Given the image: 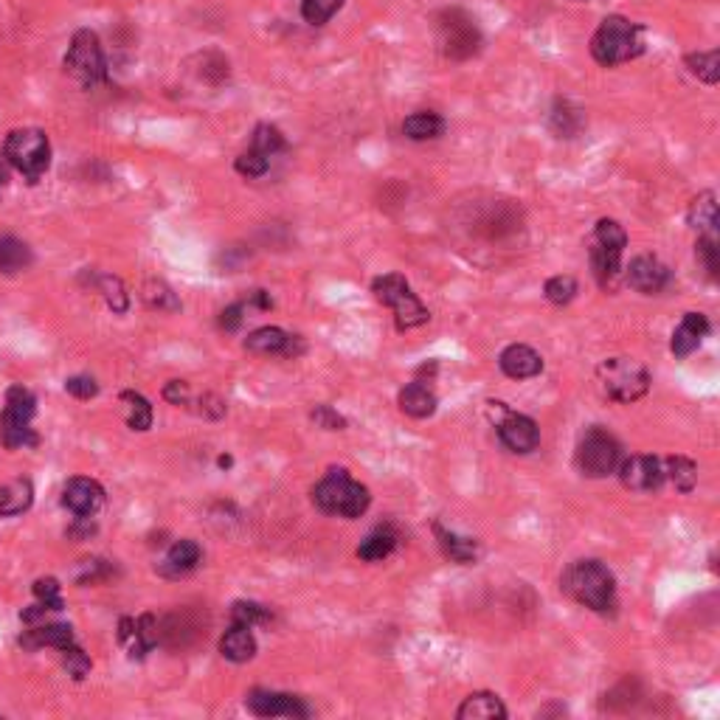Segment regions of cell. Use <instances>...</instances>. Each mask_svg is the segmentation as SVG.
Wrapping results in <instances>:
<instances>
[{
    "instance_id": "6da1fadb",
    "label": "cell",
    "mask_w": 720,
    "mask_h": 720,
    "mask_svg": "<svg viewBox=\"0 0 720 720\" xmlns=\"http://www.w3.org/2000/svg\"><path fill=\"white\" fill-rule=\"evenodd\" d=\"M642 51H645V29L622 15L605 17L591 37V57L605 68L636 60Z\"/></svg>"
},
{
    "instance_id": "7a4b0ae2",
    "label": "cell",
    "mask_w": 720,
    "mask_h": 720,
    "mask_svg": "<svg viewBox=\"0 0 720 720\" xmlns=\"http://www.w3.org/2000/svg\"><path fill=\"white\" fill-rule=\"evenodd\" d=\"M563 591L597 614H611L616 608V580L600 560H577L563 577Z\"/></svg>"
},
{
    "instance_id": "3957f363",
    "label": "cell",
    "mask_w": 720,
    "mask_h": 720,
    "mask_svg": "<svg viewBox=\"0 0 720 720\" xmlns=\"http://www.w3.org/2000/svg\"><path fill=\"white\" fill-rule=\"evenodd\" d=\"M315 507L327 515H338V518H360L369 510L372 495L369 490L355 481L346 470H330L324 479L313 487Z\"/></svg>"
},
{
    "instance_id": "277c9868",
    "label": "cell",
    "mask_w": 720,
    "mask_h": 720,
    "mask_svg": "<svg viewBox=\"0 0 720 720\" xmlns=\"http://www.w3.org/2000/svg\"><path fill=\"white\" fill-rule=\"evenodd\" d=\"M602 391L616 403H636L650 389V372L633 358H608L597 366Z\"/></svg>"
},
{
    "instance_id": "5b68a950",
    "label": "cell",
    "mask_w": 720,
    "mask_h": 720,
    "mask_svg": "<svg viewBox=\"0 0 720 720\" xmlns=\"http://www.w3.org/2000/svg\"><path fill=\"white\" fill-rule=\"evenodd\" d=\"M372 293H375V299L380 304H386V307L394 310V321H397L400 330L422 327L431 318V313L425 310V304L414 296L411 285L405 282V276H400V273L377 276L375 282H372Z\"/></svg>"
},
{
    "instance_id": "8992f818",
    "label": "cell",
    "mask_w": 720,
    "mask_h": 720,
    "mask_svg": "<svg viewBox=\"0 0 720 720\" xmlns=\"http://www.w3.org/2000/svg\"><path fill=\"white\" fill-rule=\"evenodd\" d=\"M65 71L74 76L82 88H99L107 82V62L99 37L90 29H79L65 54Z\"/></svg>"
},
{
    "instance_id": "52a82bcc",
    "label": "cell",
    "mask_w": 720,
    "mask_h": 720,
    "mask_svg": "<svg viewBox=\"0 0 720 720\" xmlns=\"http://www.w3.org/2000/svg\"><path fill=\"white\" fill-rule=\"evenodd\" d=\"M436 34L448 60H470L481 51V31L465 9H445L436 17Z\"/></svg>"
},
{
    "instance_id": "ba28073f",
    "label": "cell",
    "mask_w": 720,
    "mask_h": 720,
    "mask_svg": "<svg viewBox=\"0 0 720 720\" xmlns=\"http://www.w3.org/2000/svg\"><path fill=\"white\" fill-rule=\"evenodd\" d=\"M3 158L31 183L43 178L51 166V144L43 130H15L3 144Z\"/></svg>"
},
{
    "instance_id": "9c48e42d",
    "label": "cell",
    "mask_w": 720,
    "mask_h": 720,
    "mask_svg": "<svg viewBox=\"0 0 720 720\" xmlns=\"http://www.w3.org/2000/svg\"><path fill=\"white\" fill-rule=\"evenodd\" d=\"M622 462V445L605 428H588L577 445V467L588 479H605Z\"/></svg>"
},
{
    "instance_id": "30bf717a",
    "label": "cell",
    "mask_w": 720,
    "mask_h": 720,
    "mask_svg": "<svg viewBox=\"0 0 720 720\" xmlns=\"http://www.w3.org/2000/svg\"><path fill=\"white\" fill-rule=\"evenodd\" d=\"M495 408L501 411L495 428H498V439L504 442V448H510L512 453H532V450L538 448V422L532 420V417H526V414L510 411L504 403H495Z\"/></svg>"
},
{
    "instance_id": "8fae6325",
    "label": "cell",
    "mask_w": 720,
    "mask_h": 720,
    "mask_svg": "<svg viewBox=\"0 0 720 720\" xmlns=\"http://www.w3.org/2000/svg\"><path fill=\"white\" fill-rule=\"evenodd\" d=\"M245 706L256 718H310V706L287 692L254 690L245 698Z\"/></svg>"
},
{
    "instance_id": "7c38bea8",
    "label": "cell",
    "mask_w": 720,
    "mask_h": 720,
    "mask_svg": "<svg viewBox=\"0 0 720 720\" xmlns=\"http://www.w3.org/2000/svg\"><path fill=\"white\" fill-rule=\"evenodd\" d=\"M622 484L633 493H653L664 484V465L656 456H630L616 467Z\"/></svg>"
},
{
    "instance_id": "4fadbf2b",
    "label": "cell",
    "mask_w": 720,
    "mask_h": 720,
    "mask_svg": "<svg viewBox=\"0 0 720 720\" xmlns=\"http://www.w3.org/2000/svg\"><path fill=\"white\" fill-rule=\"evenodd\" d=\"M625 279H628V285L633 290H639L645 296H653V293H661L664 287L670 285V270L656 256H636L630 262Z\"/></svg>"
},
{
    "instance_id": "5bb4252c",
    "label": "cell",
    "mask_w": 720,
    "mask_h": 720,
    "mask_svg": "<svg viewBox=\"0 0 720 720\" xmlns=\"http://www.w3.org/2000/svg\"><path fill=\"white\" fill-rule=\"evenodd\" d=\"M62 504L74 515H79V518H90V515H96V512L102 510L105 490L90 479H71L68 487H65V493H62Z\"/></svg>"
},
{
    "instance_id": "9a60e30c",
    "label": "cell",
    "mask_w": 720,
    "mask_h": 720,
    "mask_svg": "<svg viewBox=\"0 0 720 720\" xmlns=\"http://www.w3.org/2000/svg\"><path fill=\"white\" fill-rule=\"evenodd\" d=\"M498 366L512 380H529V377H538L543 372V358L532 346L512 344L498 355Z\"/></svg>"
},
{
    "instance_id": "2e32d148",
    "label": "cell",
    "mask_w": 720,
    "mask_h": 720,
    "mask_svg": "<svg viewBox=\"0 0 720 720\" xmlns=\"http://www.w3.org/2000/svg\"><path fill=\"white\" fill-rule=\"evenodd\" d=\"M706 335H709V321H706V315L687 313L684 315V321L675 327L670 349H673L675 358H687V355H692V352L701 346V341H704Z\"/></svg>"
},
{
    "instance_id": "e0dca14e",
    "label": "cell",
    "mask_w": 720,
    "mask_h": 720,
    "mask_svg": "<svg viewBox=\"0 0 720 720\" xmlns=\"http://www.w3.org/2000/svg\"><path fill=\"white\" fill-rule=\"evenodd\" d=\"M293 344L296 338L279 327H262L245 338V349H251L256 355H293Z\"/></svg>"
},
{
    "instance_id": "ac0fdd59",
    "label": "cell",
    "mask_w": 720,
    "mask_h": 720,
    "mask_svg": "<svg viewBox=\"0 0 720 720\" xmlns=\"http://www.w3.org/2000/svg\"><path fill=\"white\" fill-rule=\"evenodd\" d=\"M459 720H504L507 718V706L501 704V698L495 692H473L465 698V704L456 712Z\"/></svg>"
},
{
    "instance_id": "d6986e66",
    "label": "cell",
    "mask_w": 720,
    "mask_h": 720,
    "mask_svg": "<svg viewBox=\"0 0 720 720\" xmlns=\"http://www.w3.org/2000/svg\"><path fill=\"white\" fill-rule=\"evenodd\" d=\"M220 653L225 659L234 661V664H245L256 656V639L248 625L234 622V628L225 630V636L220 639Z\"/></svg>"
},
{
    "instance_id": "ffe728a7",
    "label": "cell",
    "mask_w": 720,
    "mask_h": 720,
    "mask_svg": "<svg viewBox=\"0 0 720 720\" xmlns=\"http://www.w3.org/2000/svg\"><path fill=\"white\" fill-rule=\"evenodd\" d=\"M400 408L414 420H425L436 411V394L422 380H414L400 391Z\"/></svg>"
},
{
    "instance_id": "44dd1931",
    "label": "cell",
    "mask_w": 720,
    "mask_h": 720,
    "mask_svg": "<svg viewBox=\"0 0 720 720\" xmlns=\"http://www.w3.org/2000/svg\"><path fill=\"white\" fill-rule=\"evenodd\" d=\"M622 254H625V251L605 248L600 242L591 245V268H594V276H597V282H600L602 287H608V290L616 285V279H619V273H622Z\"/></svg>"
},
{
    "instance_id": "7402d4cb",
    "label": "cell",
    "mask_w": 720,
    "mask_h": 720,
    "mask_svg": "<svg viewBox=\"0 0 720 720\" xmlns=\"http://www.w3.org/2000/svg\"><path fill=\"white\" fill-rule=\"evenodd\" d=\"M200 557H203V552H200V546H197L195 540H178V543L166 552L161 571L169 574V577H183V574L197 569Z\"/></svg>"
},
{
    "instance_id": "603a6c76",
    "label": "cell",
    "mask_w": 720,
    "mask_h": 720,
    "mask_svg": "<svg viewBox=\"0 0 720 720\" xmlns=\"http://www.w3.org/2000/svg\"><path fill=\"white\" fill-rule=\"evenodd\" d=\"M34 504V487L29 479L9 481L0 487V515L3 518H15L23 515Z\"/></svg>"
},
{
    "instance_id": "cb8c5ba5",
    "label": "cell",
    "mask_w": 720,
    "mask_h": 720,
    "mask_svg": "<svg viewBox=\"0 0 720 720\" xmlns=\"http://www.w3.org/2000/svg\"><path fill=\"white\" fill-rule=\"evenodd\" d=\"M436 538H439V546H442V552L450 557V560H456V563H462V566H470V563H476L479 560V543L473 538H462V535H456V532H450L445 526H434Z\"/></svg>"
},
{
    "instance_id": "d4e9b609",
    "label": "cell",
    "mask_w": 720,
    "mask_h": 720,
    "mask_svg": "<svg viewBox=\"0 0 720 720\" xmlns=\"http://www.w3.org/2000/svg\"><path fill=\"white\" fill-rule=\"evenodd\" d=\"M20 645L26 647H62L74 645V628L71 625H62V622H45V625H37L34 630H29L23 639H20Z\"/></svg>"
},
{
    "instance_id": "484cf974",
    "label": "cell",
    "mask_w": 720,
    "mask_h": 720,
    "mask_svg": "<svg viewBox=\"0 0 720 720\" xmlns=\"http://www.w3.org/2000/svg\"><path fill=\"white\" fill-rule=\"evenodd\" d=\"M31 262H34V254L26 242L17 237H0V273L17 276V273L29 270Z\"/></svg>"
},
{
    "instance_id": "4316f807",
    "label": "cell",
    "mask_w": 720,
    "mask_h": 720,
    "mask_svg": "<svg viewBox=\"0 0 720 720\" xmlns=\"http://www.w3.org/2000/svg\"><path fill=\"white\" fill-rule=\"evenodd\" d=\"M0 442L9 450L29 448V445H37V434L31 431L29 420H20L15 414L3 411L0 414Z\"/></svg>"
},
{
    "instance_id": "83f0119b",
    "label": "cell",
    "mask_w": 720,
    "mask_h": 720,
    "mask_svg": "<svg viewBox=\"0 0 720 720\" xmlns=\"http://www.w3.org/2000/svg\"><path fill=\"white\" fill-rule=\"evenodd\" d=\"M403 133L411 141H434V138L445 133V119L431 113V110H420V113H411L403 121Z\"/></svg>"
},
{
    "instance_id": "f1b7e54d",
    "label": "cell",
    "mask_w": 720,
    "mask_h": 720,
    "mask_svg": "<svg viewBox=\"0 0 720 720\" xmlns=\"http://www.w3.org/2000/svg\"><path fill=\"white\" fill-rule=\"evenodd\" d=\"M583 110L574 107L566 99H557L552 113H549V124L557 133V138H574V135L583 130Z\"/></svg>"
},
{
    "instance_id": "f546056e",
    "label": "cell",
    "mask_w": 720,
    "mask_h": 720,
    "mask_svg": "<svg viewBox=\"0 0 720 720\" xmlns=\"http://www.w3.org/2000/svg\"><path fill=\"white\" fill-rule=\"evenodd\" d=\"M687 220L701 234H718V203H715V195L704 192V195L695 197L690 203V211H687Z\"/></svg>"
},
{
    "instance_id": "4dcf8cb0",
    "label": "cell",
    "mask_w": 720,
    "mask_h": 720,
    "mask_svg": "<svg viewBox=\"0 0 720 720\" xmlns=\"http://www.w3.org/2000/svg\"><path fill=\"white\" fill-rule=\"evenodd\" d=\"M394 546H397V535L391 532L389 526H380L372 535L363 538V543L358 546V557L366 563H377V560L389 557L394 552Z\"/></svg>"
},
{
    "instance_id": "1f68e13d",
    "label": "cell",
    "mask_w": 720,
    "mask_h": 720,
    "mask_svg": "<svg viewBox=\"0 0 720 720\" xmlns=\"http://www.w3.org/2000/svg\"><path fill=\"white\" fill-rule=\"evenodd\" d=\"M664 465V479H670L675 484V490H681V493H692L695 490V484H698V467L692 459L687 456H670L667 462H661Z\"/></svg>"
},
{
    "instance_id": "d6a6232c",
    "label": "cell",
    "mask_w": 720,
    "mask_h": 720,
    "mask_svg": "<svg viewBox=\"0 0 720 720\" xmlns=\"http://www.w3.org/2000/svg\"><path fill=\"white\" fill-rule=\"evenodd\" d=\"M684 65L690 68L692 76H698L701 82L706 85H718L720 79V51L712 48V51H695V54H687Z\"/></svg>"
},
{
    "instance_id": "836d02e7",
    "label": "cell",
    "mask_w": 720,
    "mask_h": 720,
    "mask_svg": "<svg viewBox=\"0 0 720 720\" xmlns=\"http://www.w3.org/2000/svg\"><path fill=\"white\" fill-rule=\"evenodd\" d=\"M121 403H124V417L127 425L133 431H147L152 425V405L147 397H141L138 391H124L121 394Z\"/></svg>"
},
{
    "instance_id": "e575fe53",
    "label": "cell",
    "mask_w": 720,
    "mask_h": 720,
    "mask_svg": "<svg viewBox=\"0 0 720 720\" xmlns=\"http://www.w3.org/2000/svg\"><path fill=\"white\" fill-rule=\"evenodd\" d=\"M130 642V650H133V656H144L147 650L158 645V622H155V616L152 614H144L138 622H135L133 628V636L127 639Z\"/></svg>"
},
{
    "instance_id": "d590c367",
    "label": "cell",
    "mask_w": 720,
    "mask_h": 720,
    "mask_svg": "<svg viewBox=\"0 0 720 720\" xmlns=\"http://www.w3.org/2000/svg\"><path fill=\"white\" fill-rule=\"evenodd\" d=\"M344 0H301V17L310 26H324L341 12Z\"/></svg>"
},
{
    "instance_id": "8d00e7d4",
    "label": "cell",
    "mask_w": 720,
    "mask_h": 720,
    "mask_svg": "<svg viewBox=\"0 0 720 720\" xmlns=\"http://www.w3.org/2000/svg\"><path fill=\"white\" fill-rule=\"evenodd\" d=\"M543 296L552 301V304H557V307H563V304H569V301L577 296V279L569 276V273H557L552 279H546Z\"/></svg>"
},
{
    "instance_id": "74e56055",
    "label": "cell",
    "mask_w": 720,
    "mask_h": 720,
    "mask_svg": "<svg viewBox=\"0 0 720 720\" xmlns=\"http://www.w3.org/2000/svg\"><path fill=\"white\" fill-rule=\"evenodd\" d=\"M251 150L262 152V155L273 158L276 152L285 150V135L279 133L276 127H270V124H259V127L254 130V141H251Z\"/></svg>"
},
{
    "instance_id": "f35d334b",
    "label": "cell",
    "mask_w": 720,
    "mask_h": 720,
    "mask_svg": "<svg viewBox=\"0 0 720 720\" xmlns=\"http://www.w3.org/2000/svg\"><path fill=\"white\" fill-rule=\"evenodd\" d=\"M96 290L105 296L107 304L113 307V313H127L130 301H127L124 285H121L116 276H96Z\"/></svg>"
},
{
    "instance_id": "ab89813d",
    "label": "cell",
    "mask_w": 720,
    "mask_h": 720,
    "mask_svg": "<svg viewBox=\"0 0 720 720\" xmlns=\"http://www.w3.org/2000/svg\"><path fill=\"white\" fill-rule=\"evenodd\" d=\"M695 254L701 259V265L712 279H718L720 273V248H718V234H701L698 245H695Z\"/></svg>"
},
{
    "instance_id": "60d3db41",
    "label": "cell",
    "mask_w": 720,
    "mask_h": 720,
    "mask_svg": "<svg viewBox=\"0 0 720 720\" xmlns=\"http://www.w3.org/2000/svg\"><path fill=\"white\" fill-rule=\"evenodd\" d=\"M3 411H9V414H15L20 420H29L34 417V411H37V403H34V394L29 389H23V386H15V389L6 391V408Z\"/></svg>"
},
{
    "instance_id": "b9f144b4",
    "label": "cell",
    "mask_w": 720,
    "mask_h": 720,
    "mask_svg": "<svg viewBox=\"0 0 720 720\" xmlns=\"http://www.w3.org/2000/svg\"><path fill=\"white\" fill-rule=\"evenodd\" d=\"M594 242H600L605 248L625 251V248H628V234H625V228L616 223V220H600L597 228H594Z\"/></svg>"
},
{
    "instance_id": "7bdbcfd3",
    "label": "cell",
    "mask_w": 720,
    "mask_h": 720,
    "mask_svg": "<svg viewBox=\"0 0 720 720\" xmlns=\"http://www.w3.org/2000/svg\"><path fill=\"white\" fill-rule=\"evenodd\" d=\"M144 299L150 307H158V310H180V301L175 299V293L164 282H155V279L144 285Z\"/></svg>"
},
{
    "instance_id": "ee69618b",
    "label": "cell",
    "mask_w": 720,
    "mask_h": 720,
    "mask_svg": "<svg viewBox=\"0 0 720 720\" xmlns=\"http://www.w3.org/2000/svg\"><path fill=\"white\" fill-rule=\"evenodd\" d=\"M234 166H237V172L245 175V178H262V175H265V172L270 169V158L268 155H262V152L248 150V152H242Z\"/></svg>"
},
{
    "instance_id": "f6af8a7d",
    "label": "cell",
    "mask_w": 720,
    "mask_h": 720,
    "mask_svg": "<svg viewBox=\"0 0 720 720\" xmlns=\"http://www.w3.org/2000/svg\"><path fill=\"white\" fill-rule=\"evenodd\" d=\"M231 619L234 622H240V625H262V622H268L270 614L268 608H262V605H256V602H234V608H231Z\"/></svg>"
},
{
    "instance_id": "bcb514c9",
    "label": "cell",
    "mask_w": 720,
    "mask_h": 720,
    "mask_svg": "<svg viewBox=\"0 0 720 720\" xmlns=\"http://www.w3.org/2000/svg\"><path fill=\"white\" fill-rule=\"evenodd\" d=\"M34 597L37 602L48 605L51 611H62V594H60V583L54 577H45V580H37L34 583Z\"/></svg>"
},
{
    "instance_id": "7dc6e473",
    "label": "cell",
    "mask_w": 720,
    "mask_h": 720,
    "mask_svg": "<svg viewBox=\"0 0 720 720\" xmlns=\"http://www.w3.org/2000/svg\"><path fill=\"white\" fill-rule=\"evenodd\" d=\"M60 653H62V661H65V667H68V673L74 675L76 681L88 675L90 661H88V656H85V653H82V650L76 647V642H74V645L62 647Z\"/></svg>"
},
{
    "instance_id": "c3c4849f",
    "label": "cell",
    "mask_w": 720,
    "mask_h": 720,
    "mask_svg": "<svg viewBox=\"0 0 720 720\" xmlns=\"http://www.w3.org/2000/svg\"><path fill=\"white\" fill-rule=\"evenodd\" d=\"M313 422L318 428H324V431H341L346 425L344 417H341L338 411H332L330 405H315Z\"/></svg>"
},
{
    "instance_id": "681fc988",
    "label": "cell",
    "mask_w": 720,
    "mask_h": 720,
    "mask_svg": "<svg viewBox=\"0 0 720 720\" xmlns=\"http://www.w3.org/2000/svg\"><path fill=\"white\" fill-rule=\"evenodd\" d=\"M65 391L68 394H74L79 400H90V397H96L99 394V386H96V380L93 377H71V380H65Z\"/></svg>"
},
{
    "instance_id": "f907efd6",
    "label": "cell",
    "mask_w": 720,
    "mask_h": 720,
    "mask_svg": "<svg viewBox=\"0 0 720 720\" xmlns=\"http://www.w3.org/2000/svg\"><path fill=\"white\" fill-rule=\"evenodd\" d=\"M248 310H251V307H248V301H240V304H231V307H225L223 313H220V327L228 332L240 330Z\"/></svg>"
},
{
    "instance_id": "816d5d0a",
    "label": "cell",
    "mask_w": 720,
    "mask_h": 720,
    "mask_svg": "<svg viewBox=\"0 0 720 720\" xmlns=\"http://www.w3.org/2000/svg\"><path fill=\"white\" fill-rule=\"evenodd\" d=\"M164 397L175 405L186 403V400H189V386H186L183 380H169L164 389Z\"/></svg>"
},
{
    "instance_id": "f5cc1de1",
    "label": "cell",
    "mask_w": 720,
    "mask_h": 720,
    "mask_svg": "<svg viewBox=\"0 0 720 720\" xmlns=\"http://www.w3.org/2000/svg\"><path fill=\"white\" fill-rule=\"evenodd\" d=\"M6 183H9V172H6V164L0 161V195H3V189H6Z\"/></svg>"
},
{
    "instance_id": "db71d44e",
    "label": "cell",
    "mask_w": 720,
    "mask_h": 720,
    "mask_svg": "<svg viewBox=\"0 0 720 720\" xmlns=\"http://www.w3.org/2000/svg\"><path fill=\"white\" fill-rule=\"evenodd\" d=\"M577 3H580V0H577Z\"/></svg>"
}]
</instances>
